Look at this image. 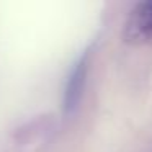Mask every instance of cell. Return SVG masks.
<instances>
[{
  "label": "cell",
  "instance_id": "cell-1",
  "mask_svg": "<svg viewBox=\"0 0 152 152\" xmlns=\"http://www.w3.org/2000/svg\"><path fill=\"white\" fill-rule=\"evenodd\" d=\"M88 51H85L77 59L66 80V87H64V111H66V115H72L79 108L80 100L83 96L87 75H88Z\"/></svg>",
  "mask_w": 152,
  "mask_h": 152
},
{
  "label": "cell",
  "instance_id": "cell-2",
  "mask_svg": "<svg viewBox=\"0 0 152 152\" xmlns=\"http://www.w3.org/2000/svg\"><path fill=\"white\" fill-rule=\"evenodd\" d=\"M124 39L132 44H152V2L139 4L124 26Z\"/></svg>",
  "mask_w": 152,
  "mask_h": 152
}]
</instances>
